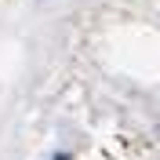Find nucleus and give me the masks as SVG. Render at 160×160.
<instances>
[]
</instances>
